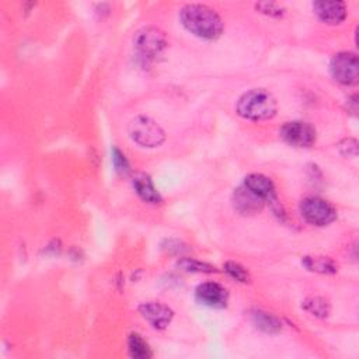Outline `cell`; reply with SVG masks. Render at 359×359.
<instances>
[{"instance_id": "obj_1", "label": "cell", "mask_w": 359, "mask_h": 359, "mask_svg": "<svg viewBox=\"0 0 359 359\" xmlns=\"http://www.w3.org/2000/svg\"><path fill=\"white\" fill-rule=\"evenodd\" d=\"M182 25L195 36L202 39H216L223 32L220 15L206 4H187L180 11Z\"/></svg>"}, {"instance_id": "obj_2", "label": "cell", "mask_w": 359, "mask_h": 359, "mask_svg": "<svg viewBox=\"0 0 359 359\" xmlns=\"http://www.w3.org/2000/svg\"><path fill=\"white\" fill-rule=\"evenodd\" d=\"M236 111L241 118L248 121H266L276 115L278 104L268 90L252 88L238 98Z\"/></svg>"}, {"instance_id": "obj_3", "label": "cell", "mask_w": 359, "mask_h": 359, "mask_svg": "<svg viewBox=\"0 0 359 359\" xmlns=\"http://www.w3.org/2000/svg\"><path fill=\"white\" fill-rule=\"evenodd\" d=\"M129 135L142 147H157L165 140V132L151 118L144 115L135 116L129 123Z\"/></svg>"}, {"instance_id": "obj_4", "label": "cell", "mask_w": 359, "mask_h": 359, "mask_svg": "<svg viewBox=\"0 0 359 359\" xmlns=\"http://www.w3.org/2000/svg\"><path fill=\"white\" fill-rule=\"evenodd\" d=\"M133 45L143 59L151 60L165 50L168 41L165 34L160 28L143 27L135 34Z\"/></svg>"}, {"instance_id": "obj_5", "label": "cell", "mask_w": 359, "mask_h": 359, "mask_svg": "<svg viewBox=\"0 0 359 359\" xmlns=\"http://www.w3.org/2000/svg\"><path fill=\"white\" fill-rule=\"evenodd\" d=\"M300 213L306 222L314 226H327L337 219L335 208L317 196L304 198L300 202Z\"/></svg>"}, {"instance_id": "obj_6", "label": "cell", "mask_w": 359, "mask_h": 359, "mask_svg": "<svg viewBox=\"0 0 359 359\" xmlns=\"http://www.w3.org/2000/svg\"><path fill=\"white\" fill-rule=\"evenodd\" d=\"M330 70L338 83L344 86H353L359 80L358 56L352 52H339L332 56Z\"/></svg>"}, {"instance_id": "obj_7", "label": "cell", "mask_w": 359, "mask_h": 359, "mask_svg": "<svg viewBox=\"0 0 359 359\" xmlns=\"http://www.w3.org/2000/svg\"><path fill=\"white\" fill-rule=\"evenodd\" d=\"M282 139L294 147H310L316 143L317 132L316 129L303 121L285 122L280 128Z\"/></svg>"}, {"instance_id": "obj_8", "label": "cell", "mask_w": 359, "mask_h": 359, "mask_svg": "<svg viewBox=\"0 0 359 359\" xmlns=\"http://www.w3.org/2000/svg\"><path fill=\"white\" fill-rule=\"evenodd\" d=\"M137 310L140 316L157 330L167 328L174 317V311L160 302H144L139 304Z\"/></svg>"}, {"instance_id": "obj_9", "label": "cell", "mask_w": 359, "mask_h": 359, "mask_svg": "<svg viewBox=\"0 0 359 359\" xmlns=\"http://www.w3.org/2000/svg\"><path fill=\"white\" fill-rule=\"evenodd\" d=\"M195 297L203 306L212 309H223L227 304L229 293L226 287L216 282H203L196 287Z\"/></svg>"}, {"instance_id": "obj_10", "label": "cell", "mask_w": 359, "mask_h": 359, "mask_svg": "<svg viewBox=\"0 0 359 359\" xmlns=\"http://www.w3.org/2000/svg\"><path fill=\"white\" fill-rule=\"evenodd\" d=\"M313 10L323 22L330 25L341 24L346 17V6L344 1H314Z\"/></svg>"}, {"instance_id": "obj_11", "label": "cell", "mask_w": 359, "mask_h": 359, "mask_svg": "<svg viewBox=\"0 0 359 359\" xmlns=\"http://www.w3.org/2000/svg\"><path fill=\"white\" fill-rule=\"evenodd\" d=\"M265 201L261 199L259 196H257L255 194H252L248 188H245L244 185L237 188L233 194V205L234 209L237 212H240L241 215H254L261 212V209L264 208Z\"/></svg>"}, {"instance_id": "obj_12", "label": "cell", "mask_w": 359, "mask_h": 359, "mask_svg": "<svg viewBox=\"0 0 359 359\" xmlns=\"http://www.w3.org/2000/svg\"><path fill=\"white\" fill-rule=\"evenodd\" d=\"M245 188H248L252 194H255L257 196H259L261 199H264L265 202H273L275 198V185L271 181V178H268L264 174H258V172H252L250 175H247L244 178V184Z\"/></svg>"}, {"instance_id": "obj_13", "label": "cell", "mask_w": 359, "mask_h": 359, "mask_svg": "<svg viewBox=\"0 0 359 359\" xmlns=\"http://www.w3.org/2000/svg\"><path fill=\"white\" fill-rule=\"evenodd\" d=\"M132 185L142 201H144L147 203H153V205L161 202V195L156 189V187L149 175H146L143 172L135 174V177L132 180Z\"/></svg>"}, {"instance_id": "obj_14", "label": "cell", "mask_w": 359, "mask_h": 359, "mask_svg": "<svg viewBox=\"0 0 359 359\" xmlns=\"http://www.w3.org/2000/svg\"><path fill=\"white\" fill-rule=\"evenodd\" d=\"M302 264L307 271H311V272H316V273L330 275V273L337 272V264L330 257H324V255L303 257Z\"/></svg>"}, {"instance_id": "obj_15", "label": "cell", "mask_w": 359, "mask_h": 359, "mask_svg": "<svg viewBox=\"0 0 359 359\" xmlns=\"http://www.w3.org/2000/svg\"><path fill=\"white\" fill-rule=\"evenodd\" d=\"M252 323L257 328L266 334H276L282 330V324L276 317L261 310L252 313Z\"/></svg>"}, {"instance_id": "obj_16", "label": "cell", "mask_w": 359, "mask_h": 359, "mask_svg": "<svg viewBox=\"0 0 359 359\" xmlns=\"http://www.w3.org/2000/svg\"><path fill=\"white\" fill-rule=\"evenodd\" d=\"M128 351L129 355L136 359H149L153 355L149 344L136 332H132L128 337Z\"/></svg>"}, {"instance_id": "obj_17", "label": "cell", "mask_w": 359, "mask_h": 359, "mask_svg": "<svg viewBox=\"0 0 359 359\" xmlns=\"http://www.w3.org/2000/svg\"><path fill=\"white\" fill-rule=\"evenodd\" d=\"M302 307L311 316L318 317V318H324L330 314V303L327 299L321 297V296H309Z\"/></svg>"}, {"instance_id": "obj_18", "label": "cell", "mask_w": 359, "mask_h": 359, "mask_svg": "<svg viewBox=\"0 0 359 359\" xmlns=\"http://www.w3.org/2000/svg\"><path fill=\"white\" fill-rule=\"evenodd\" d=\"M177 266L185 272H202V273H212L216 272V268L208 262H202L194 258H180L177 261Z\"/></svg>"}, {"instance_id": "obj_19", "label": "cell", "mask_w": 359, "mask_h": 359, "mask_svg": "<svg viewBox=\"0 0 359 359\" xmlns=\"http://www.w3.org/2000/svg\"><path fill=\"white\" fill-rule=\"evenodd\" d=\"M223 268H224V272H226L230 278H233L234 280H237V282L247 283V282H250V279H251L248 271H247L241 264H238V262L227 261Z\"/></svg>"}, {"instance_id": "obj_20", "label": "cell", "mask_w": 359, "mask_h": 359, "mask_svg": "<svg viewBox=\"0 0 359 359\" xmlns=\"http://www.w3.org/2000/svg\"><path fill=\"white\" fill-rule=\"evenodd\" d=\"M111 156H112V164H114L115 171L119 175H129L132 170H130V164H129L126 156L118 147H112Z\"/></svg>"}, {"instance_id": "obj_21", "label": "cell", "mask_w": 359, "mask_h": 359, "mask_svg": "<svg viewBox=\"0 0 359 359\" xmlns=\"http://www.w3.org/2000/svg\"><path fill=\"white\" fill-rule=\"evenodd\" d=\"M255 8L265 14V15H269V17H282L285 14V10L282 6L276 4V3H272V1H261V3H257L255 4Z\"/></svg>"}, {"instance_id": "obj_22", "label": "cell", "mask_w": 359, "mask_h": 359, "mask_svg": "<svg viewBox=\"0 0 359 359\" xmlns=\"http://www.w3.org/2000/svg\"><path fill=\"white\" fill-rule=\"evenodd\" d=\"M339 153L345 157H355L358 154V142L355 139H344L338 144Z\"/></svg>"}]
</instances>
